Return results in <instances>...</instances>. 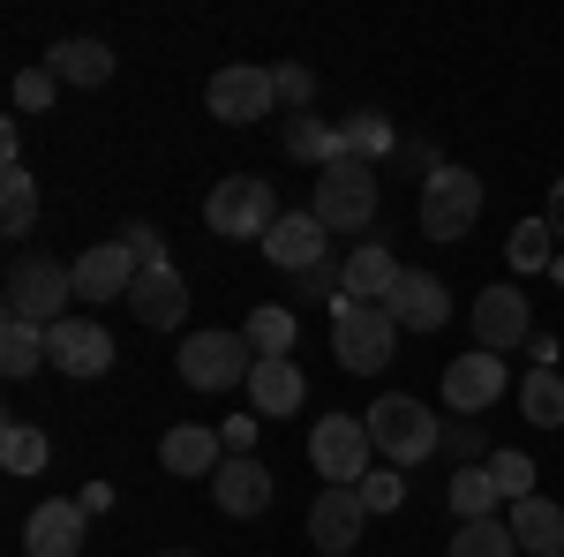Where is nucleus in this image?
Returning <instances> with one entry per match:
<instances>
[{
  "label": "nucleus",
  "instance_id": "f257e3e1",
  "mask_svg": "<svg viewBox=\"0 0 564 557\" xmlns=\"http://www.w3.org/2000/svg\"><path fill=\"white\" fill-rule=\"evenodd\" d=\"M361 422H369V444H377V460H384V468H399V474L422 468L430 452H444V422H436V415L422 407V399H414V392H384V399H377Z\"/></svg>",
  "mask_w": 564,
  "mask_h": 557
},
{
  "label": "nucleus",
  "instance_id": "f03ea898",
  "mask_svg": "<svg viewBox=\"0 0 564 557\" xmlns=\"http://www.w3.org/2000/svg\"><path fill=\"white\" fill-rule=\"evenodd\" d=\"M68 301H76V264H61V257H15L8 264V317L15 324L53 332V324L76 317Z\"/></svg>",
  "mask_w": 564,
  "mask_h": 557
},
{
  "label": "nucleus",
  "instance_id": "7ed1b4c3",
  "mask_svg": "<svg viewBox=\"0 0 564 557\" xmlns=\"http://www.w3.org/2000/svg\"><path fill=\"white\" fill-rule=\"evenodd\" d=\"M332 354H339V369H354V377H377L391 354H399V324H391L377 301L339 294L332 301Z\"/></svg>",
  "mask_w": 564,
  "mask_h": 557
},
{
  "label": "nucleus",
  "instance_id": "20e7f679",
  "mask_svg": "<svg viewBox=\"0 0 564 557\" xmlns=\"http://www.w3.org/2000/svg\"><path fill=\"white\" fill-rule=\"evenodd\" d=\"M204 226H212L218 242H263L279 226V189L257 181V173H226L204 196Z\"/></svg>",
  "mask_w": 564,
  "mask_h": 557
},
{
  "label": "nucleus",
  "instance_id": "39448f33",
  "mask_svg": "<svg viewBox=\"0 0 564 557\" xmlns=\"http://www.w3.org/2000/svg\"><path fill=\"white\" fill-rule=\"evenodd\" d=\"M257 377V346L241 332H188L181 340V385L188 392H234Z\"/></svg>",
  "mask_w": 564,
  "mask_h": 557
},
{
  "label": "nucleus",
  "instance_id": "423d86ee",
  "mask_svg": "<svg viewBox=\"0 0 564 557\" xmlns=\"http://www.w3.org/2000/svg\"><path fill=\"white\" fill-rule=\"evenodd\" d=\"M308 212L324 218L332 234H361V226L377 218V167H361V159H332V167L316 173Z\"/></svg>",
  "mask_w": 564,
  "mask_h": 557
},
{
  "label": "nucleus",
  "instance_id": "0eeeda50",
  "mask_svg": "<svg viewBox=\"0 0 564 557\" xmlns=\"http://www.w3.org/2000/svg\"><path fill=\"white\" fill-rule=\"evenodd\" d=\"M414 218H422V234H430V242H467V234H475V218H481V181L467 167H436L430 181H422Z\"/></svg>",
  "mask_w": 564,
  "mask_h": 557
},
{
  "label": "nucleus",
  "instance_id": "6e6552de",
  "mask_svg": "<svg viewBox=\"0 0 564 557\" xmlns=\"http://www.w3.org/2000/svg\"><path fill=\"white\" fill-rule=\"evenodd\" d=\"M204 106H212V121L226 129H249V121H271V106H279V84H271V68L257 61H226L204 90Z\"/></svg>",
  "mask_w": 564,
  "mask_h": 557
},
{
  "label": "nucleus",
  "instance_id": "1a4fd4ad",
  "mask_svg": "<svg viewBox=\"0 0 564 557\" xmlns=\"http://www.w3.org/2000/svg\"><path fill=\"white\" fill-rule=\"evenodd\" d=\"M377 460V444H369V422L361 415H332V422L308 429V468L324 474V482H361Z\"/></svg>",
  "mask_w": 564,
  "mask_h": 557
},
{
  "label": "nucleus",
  "instance_id": "9d476101",
  "mask_svg": "<svg viewBox=\"0 0 564 557\" xmlns=\"http://www.w3.org/2000/svg\"><path fill=\"white\" fill-rule=\"evenodd\" d=\"M271 497H279V482L263 468L257 452H226V468L212 474V505L226 519H263L271 513Z\"/></svg>",
  "mask_w": 564,
  "mask_h": 557
},
{
  "label": "nucleus",
  "instance_id": "9b49d317",
  "mask_svg": "<svg viewBox=\"0 0 564 557\" xmlns=\"http://www.w3.org/2000/svg\"><path fill=\"white\" fill-rule=\"evenodd\" d=\"M45 362H53L61 377H106V369H113V332H106L98 317H68V324L45 332Z\"/></svg>",
  "mask_w": 564,
  "mask_h": 557
},
{
  "label": "nucleus",
  "instance_id": "f8f14e48",
  "mask_svg": "<svg viewBox=\"0 0 564 557\" xmlns=\"http://www.w3.org/2000/svg\"><path fill=\"white\" fill-rule=\"evenodd\" d=\"M361 519H369L361 490H354V482H324L316 505H308V543H316L324 557H347L354 543H361Z\"/></svg>",
  "mask_w": 564,
  "mask_h": 557
},
{
  "label": "nucleus",
  "instance_id": "ddd939ff",
  "mask_svg": "<svg viewBox=\"0 0 564 557\" xmlns=\"http://www.w3.org/2000/svg\"><path fill=\"white\" fill-rule=\"evenodd\" d=\"M534 332V301L520 287H481L475 294V346L481 354H505V346H527Z\"/></svg>",
  "mask_w": 564,
  "mask_h": 557
},
{
  "label": "nucleus",
  "instance_id": "4468645a",
  "mask_svg": "<svg viewBox=\"0 0 564 557\" xmlns=\"http://www.w3.org/2000/svg\"><path fill=\"white\" fill-rule=\"evenodd\" d=\"M263 257L279 264L286 279H302L308 264H324V257H332V226H324L316 212H279V226L263 234Z\"/></svg>",
  "mask_w": 564,
  "mask_h": 557
},
{
  "label": "nucleus",
  "instance_id": "2eb2a0df",
  "mask_svg": "<svg viewBox=\"0 0 564 557\" xmlns=\"http://www.w3.org/2000/svg\"><path fill=\"white\" fill-rule=\"evenodd\" d=\"M129 309L143 332H174L181 317H188V279H181L174 264H143L129 287Z\"/></svg>",
  "mask_w": 564,
  "mask_h": 557
},
{
  "label": "nucleus",
  "instance_id": "dca6fc26",
  "mask_svg": "<svg viewBox=\"0 0 564 557\" xmlns=\"http://www.w3.org/2000/svg\"><path fill=\"white\" fill-rule=\"evenodd\" d=\"M384 317L399 332H444V324H452V287H444L436 271H406V279L391 287Z\"/></svg>",
  "mask_w": 564,
  "mask_h": 557
},
{
  "label": "nucleus",
  "instance_id": "f3484780",
  "mask_svg": "<svg viewBox=\"0 0 564 557\" xmlns=\"http://www.w3.org/2000/svg\"><path fill=\"white\" fill-rule=\"evenodd\" d=\"M505 399V362L497 354H459V362H444V407L452 415H481V407H497Z\"/></svg>",
  "mask_w": 564,
  "mask_h": 557
},
{
  "label": "nucleus",
  "instance_id": "a211bd4d",
  "mask_svg": "<svg viewBox=\"0 0 564 557\" xmlns=\"http://www.w3.org/2000/svg\"><path fill=\"white\" fill-rule=\"evenodd\" d=\"M84 527H90V513L76 497H45L39 513L23 519V550L31 557H76L84 550Z\"/></svg>",
  "mask_w": 564,
  "mask_h": 557
},
{
  "label": "nucleus",
  "instance_id": "6ab92c4d",
  "mask_svg": "<svg viewBox=\"0 0 564 557\" xmlns=\"http://www.w3.org/2000/svg\"><path fill=\"white\" fill-rule=\"evenodd\" d=\"M159 460H166V474L212 482V474L226 468V437H218L212 422H174L166 437H159Z\"/></svg>",
  "mask_w": 564,
  "mask_h": 557
},
{
  "label": "nucleus",
  "instance_id": "aec40b11",
  "mask_svg": "<svg viewBox=\"0 0 564 557\" xmlns=\"http://www.w3.org/2000/svg\"><path fill=\"white\" fill-rule=\"evenodd\" d=\"M135 271H143V264H135L121 242H98V249L76 257V301H129Z\"/></svg>",
  "mask_w": 564,
  "mask_h": 557
},
{
  "label": "nucleus",
  "instance_id": "412c9836",
  "mask_svg": "<svg viewBox=\"0 0 564 557\" xmlns=\"http://www.w3.org/2000/svg\"><path fill=\"white\" fill-rule=\"evenodd\" d=\"M45 68H53L61 84H76V90H98L113 76V45L106 39H61V45H45Z\"/></svg>",
  "mask_w": 564,
  "mask_h": 557
},
{
  "label": "nucleus",
  "instance_id": "4be33fe9",
  "mask_svg": "<svg viewBox=\"0 0 564 557\" xmlns=\"http://www.w3.org/2000/svg\"><path fill=\"white\" fill-rule=\"evenodd\" d=\"M399 279H406V264L391 257L384 242H361V249H347V294H354V301H377V309H384Z\"/></svg>",
  "mask_w": 564,
  "mask_h": 557
},
{
  "label": "nucleus",
  "instance_id": "5701e85b",
  "mask_svg": "<svg viewBox=\"0 0 564 557\" xmlns=\"http://www.w3.org/2000/svg\"><path fill=\"white\" fill-rule=\"evenodd\" d=\"M512 535H520L527 557H564V505L520 497V505H512Z\"/></svg>",
  "mask_w": 564,
  "mask_h": 557
},
{
  "label": "nucleus",
  "instance_id": "b1692460",
  "mask_svg": "<svg viewBox=\"0 0 564 557\" xmlns=\"http://www.w3.org/2000/svg\"><path fill=\"white\" fill-rule=\"evenodd\" d=\"M241 340L257 346V362H286V354H294V340H302V317H294L286 301H263V309H249Z\"/></svg>",
  "mask_w": 564,
  "mask_h": 557
},
{
  "label": "nucleus",
  "instance_id": "393cba45",
  "mask_svg": "<svg viewBox=\"0 0 564 557\" xmlns=\"http://www.w3.org/2000/svg\"><path fill=\"white\" fill-rule=\"evenodd\" d=\"M249 399H257L263 422H279V415H294V407L308 399V385H302V369H294V362H257V377H249Z\"/></svg>",
  "mask_w": 564,
  "mask_h": 557
},
{
  "label": "nucleus",
  "instance_id": "a878e982",
  "mask_svg": "<svg viewBox=\"0 0 564 557\" xmlns=\"http://www.w3.org/2000/svg\"><path fill=\"white\" fill-rule=\"evenodd\" d=\"M391 151H399V129H391L377 106H361V114H347V121H339V159L377 167V159H391Z\"/></svg>",
  "mask_w": 564,
  "mask_h": 557
},
{
  "label": "nucleus",
  "instance_id": "bb28decb",
  "mask_svg": "<svg viewBox=\"0 0 564 557\" xmlns=\"http://www.w3.org/2000/svg\"><path fill=\"white\" fill-rule=\"evenodd\" d=\"M279 143H286V159H302V167H316V173L339 159V129H332V121H316V114H286Z\"/></svg>",
  "mask_w": 564,
  "mask_h": 557
},
{
  "label": "nucleus",
  "instance_id": "cd10ccee",
  "mask_svg": "<svg viewBox=\"0 0 564 557\" xmlns=\"http://www.w3.org/2000/svg\"><path fill=\"white\" fill-rule=\"evenodd\" d=\"M520 415H527L534 429H564V369H557V362L527 369V385H520Z\"/></svg>",
  "mask_w": 564,
  "mask_h": 557
},
{
  "label": "nucleus",
  "instance_id": "c85d7f7f",
  "mask_svg": "<svg viewBox=\"0 0 564 557\" xmlns=\"http://www.w3.org/2000/svg\"><path fill=\"white\" fill-rule=\"evenodd\" d=\"M31 218H39V181L23 167H0V234L8 242H23L31 234Z\"/></svg>",
  "mask_w": 564,
  "mask_h": 557
},
{
  "label": "nucleus",
  "instance_id": "c756f323",
  "mask_svg": "<svg viewBox=\"0 0 564 557\" xmlns=\"http://www.w3.org/2000/svg\"><path fill=\"white\" fill-rule=\"evenodd\" d=\"M497 505H505V490L489 482V468L452 474V513H459V527H467V519H497Z\"/></svg>",
  "mask_w": 564,
  "mask_h": 557
},
{
  "label": "nucleus",
  "instance_id": "7c9ffc66",
  "mask_svg": "<svg viewBox=\"0 0 564 557\" xmlns=\"http://www.w3.org/2000/svg\"><path fill=\"white\" fill-rule=\"evenodd\" d=\"M45 452H53V444H45L39 422H8L0 429V468L8 474H45Z\"/></svg>",
  "mask_w": 564,
  "mask_h": 557
},
{
  "label": "nucleus",
  "instance_id": "2f4dec72",
  "mask_svg": "<svg viewBox=\"0 0 564 557\" xmlns=\"http://www.w3.org/2000/svg\"><path fill=\"white\" fill-rule=\"evenodd\" d=\"M39 362H45V332H39V324L0 317V369H8V377H31Z\"/></svg>",
  "mask_w": 564,
  "mask_h": 557
},
{
  "label": "nucleus",
  "instance_id": "473e14b6",
  "mask_svg": "<svg viewBox=\"0 0 564 557\" xmlns=\"http://www.w3.org/2000/svg\"><path fill=\"white\" fill-rule=\"evenodd\" d=\"M550 249H557V234H550V218H520L512 226V242H505V257H512V271H550Z\"/></svg>",
  "mask_w": 564,
  "mask_h": 557
},
{
  "label": "nucleus",
  "instance_id": "72a5a7b5",
  "mask_svg": "<svg viewBox=\"0 0 564 557\" xmlns=\"http://www.w3.org/2000/svg\"><path fill=\"white\" fill-rule=\"evenodd\" d=\"M452 557H520V535H512V519H467Z\"/></svg>",
  "mask_w": 564,
  "mask_h": 557
},
{
  "label": "nucleus",
  "instance_id": "f704fd0d",
  "mask_svg": "<svg viewBox=\"0 0 564 557\" xmlns=\"http://www.w3.org/2000/svg\"><path fill=\"white\" fill-rule=\"evenodd\" d=\"M294 294H302V301H324V309H332V301L347 294V257H324V264H308L302 279H294Z\"/></svg>",
  "mask_w": 564,
  "mask_h": 557
},
{
  "label": "nucleus",
  "instance_id": "c9c22d12",
  "mask_svg": "<svg viewBox=\"0 0 564 557\" xmlns=\"http://www.w3.org/2000/svg\"><path fill=\"white\" fill-rule=\"evenodd\" d=\"M354 490H361L369 513H399V505H406V474H399V468H369Z\"/></svg>",
  "mask_w": 564,
  "mask_h": 557
},
{
  "label": "nucleus",
  "instance_id": "e433bc0d",
  "mask_svg": "<svg viewBox=\"0 0 564 557\" xmlns=\"http://www.w3.org/2000/svg\"><path fill=\"white\" fill-rule=\"evenodd\" d=\"M489 482L520 505V497H534V460L527 452H489Z\"/></svg>",
  "mask_w": 564,
  "mask_h": 557
},
{
  "label": "nucleus",
  "instance_id": "4c0bfd02",
  "mask_svg": "<svg viewBox=\"0 0 564 557\" xmlns=\"http://www.w3.org/2000/svg\"><path fill=\"white\" fill-rule=\"evenodd\" d=\"M271 84H279V106H286V114H308V98H316V68L279 61V68H271Z\"/></svg>",
  "mask_w": 564,
  "mask_h": 557
},
{
  "label": "nucleus",
  "instance_id": "58836bf2",
  "mask_svg": "<svg viewBox=\"0 0 564 557\" xmlns=\"http://www.w3.org/2000/svg\"><path fill=\"white\" fill-rule=\"evenodd\" d=\"M444 452H452L459 468H467V460H481V468H489V452H497V444H489L475 422H444Z\"/></svg>",
  "mask_w": 564,
  "mask_h": 557
},
{
  "label": "nucleus",
  "instance_id": "ea45409f",
  "mask_svg": "<svg viewBox=\"0 0 564 557\" xmlns=\"http://www.w3.org/2000/svg\"><path fill=\"white\" fill-rule=\"evenodd\" d=\"M53 90H61L53 68H23V76H15V106H23V114H39V106H53Z\"/></svg>",
  "mask_w": 564,
  "mask_h": 557
},
{
  "label": "nucleus",
  "instance_id": "a19ab883",
  "mask_svg": "<svg viewBox=\"0 0 564 557\" xmlns=\"http://www.w3.org/2000/svg\"><path fill=\"white\" fill-rule=\"evenodd\" d=\"M113 242H121V249H129L135 264H166V249H159V234H151V226H143V218H129V226H121V234H113Z\"/></svg>",
  "mask_w": 564,
  "mask_h": 557
},
{
  "label": "nucleus",
  "instance_id": "79ce46f5",
  "mask_svg": "<svg viewBox=\"0 0 564 557\" xmlns=\"http://www.w3.org/2000/svg\"><path fill=\"white\" fill-rule=\"evenodd\" d=\"M257 422H263V415L249 407V415H234V422L218 429V437H226V452H249V444H257Z\"/></svg>",
  "mask_w": 564,
  "mask_h": 557
},
{
  "label": "nucleus",
  "instance_id": "37998d69",
  "mask_svg": "<svg viewBox=\"0 0 564 557\" xmlns=\"http://www.w3.org/2000/svg\"><path fill=\"white\" fill-rule=\"evenodd\" d=\"M542 218H550V234L564 242V181H550V204H542Z\"/></svg>",
  "mask_w": 564,
  "mask_h": 557
},
{
  "label": "nucleus",
  "instance_id": "c03bdc74",
  "mask_svg": "<svg viewBox=\"0 0 564 557\" xmlns=\"http://www.w3.org/2000/svg\"><path fill=\"white\" fill-rule=\"evenodd\" d=\"M76 505H84V513H106V505H113V482H90V490L76 497Z\"/></svg>",
  "mask_w": 564,
  "mask_h": 557
},
{
  "label": "nucleus",
  "instance_id": "a18cd8bd",
  "mask_svg": "<svg viewBox=\"0 0 564 557\" xmlns=\"http://www.w3.org/2000/svg\"><path fill=\"white\" fill-rule=\"evenodd\" d=\"M166 557H196V550H166Z\"/></svg>",
  "mask_w": 564,
  "mask_h": 557
}]
</instances>
